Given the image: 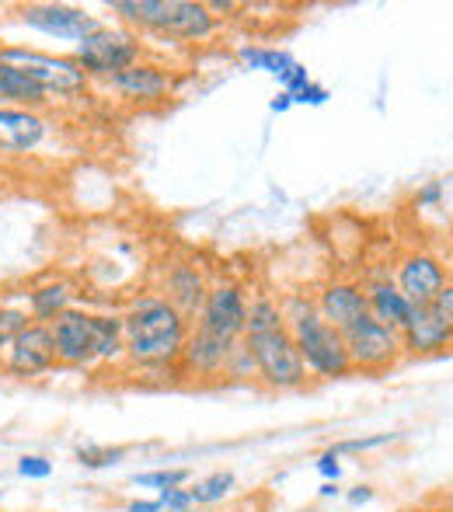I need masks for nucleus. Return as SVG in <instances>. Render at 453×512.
Segmentation results:
<instances>
[{
    "label": "nucleus",
    "instance_id": "f257e3e1",
    "mask_svg": "<svg viewBox=\"0 0 453 512\" xmlns=\"http://www.w3.org/2000/svg\"><path fill=\"white\" fill-rule=\"evenodd\" d=\"M126 328V366L140 373H154L161 380H182L178 359L189 342L192 321L168 304L161 293H136L122 307Z\"/></svg>",
    "mask_w": 453,
    "mask_h": 512
},
{
    "label": "nucleus",
    "instance_id": "4468645a",
    "mask_svg": "<svg viewBox=\"0 0 453 512\" xmlns=\"http://www.w3.org/2000/svg\"><path fill=\"white\" fill-rule=\"evenodd\" d=\"M394 286L401 290V297L412 307H429L436 304L440 290L447 286V265L433 255V251H405L394 262Z\"/></svg>",
    "mask_w": 453,
    "mask_h": 512
},
{
    "label": "nucleus",
    "instance_id": "f8f14e48",
    "mask_svg": "<svg viewBox=\"0 0 453 512\" xmlns=\"http://www.w3.org/2000/svg\"><path fill=\"white\" fill-rule=\"evenodd\" d=\"M244 321H248V290H244L237 279H213L206 300L196 314V328L220 335L227 342H241L244 338Z\"/></svg>",
    "mask_w": 453,
    "mask_h": 512
},
{
    "label": "nucleus",
    "instance_id": "37998d69",
    "mask_svg": "<svg viewBox=\"0 0 453 512\" xmlns=\"http://www.w3.org/2000/svg\"><path fill=\"white\" fill-rule=\"evenodd\" d=\"M227 512H244V509H227Z\"/></svg>",
    "mask_w": 453,
    "mask_h": 512
},
{
    "label": "nucleus",
    "instance_id": "f704fd0d",
    "mask_svg": "<svg viewBox=\"0 0 453 512\" xmlns=\"http://www.w3.org/2000/svg\"><path fill=\"white\" fill-rule=\"evenodd\" d=\"M433 307H436V314H440L443 321H447L450 328H453V279H447V286L440 290V297H436Z\"/></svg>",
    "mask_w": 453,
    "mask_h": 512
},
{
    "label": "nucleus",
    "instance_id": "2f4dec72",
    "mask_svg": "<svg viewBox=\"0 0 453 512\" xmlns=\"http://www.w3.org/2000/svg\"><path fill=\"white\" fill-rule=\"evenodd\" d=\"M328 98H332V91H328L325 84L311 81L307 88H300L297 95H293V105H325Z\"/></svg>",
    "mask_w": 453,
    "mask_h": 512
},
{
    "label": "nucleus",
    "instance_id": "473e14b6",
    "mask_svg": "<svg viewBox=\"0 0 453 512\" xmlns=\"http://www.w3.org/2000/svg\"><path fill=\"white\" fill-rule=\"evenodd\" d=\"M318 474L325 481H332V485H339V478H342V457L335 450H325L318 457Z\"/></svg>",
    "mask_w": 453,
    "mask_h": 512
},
{
    "label": "nucleus",
    "instance_id": "7ed1b4c3",
    "mask_svg": "<svg viewBox=\"0 0 453 512\" xmlns=\"http://www.w3.org/2000/svg\"><path fill=\"white\" fill-rule=\"evenodd\" d=\"M283 304L286 328H290L297 352L304 359L311 380H342L352 373L349 349H345V335L335 324H328L321 317V310L314 307V297L307 293H290L279 300Z\"/></svg>",
    "mask_w": 453,
    "mask_h": 512
},
{
    "label": "nucleus",
    "instance_id": "e433bc0d",
    "mask_svg": "<svg viewBox=\"0 0 453 512\" xmlns=\"http://www.w3.org/2000/svg\"><path fill=\"white\" fill-rule=\"evenodd\" d=\"M373 495H377V492H373L370 485H356L349 495H345V499H349V506H366V502H373Z\"/></svg>",
    "mask_w": 453,
    "mask_h": 512
},
{
    "label": "nucleus",
    "instance_id": "f03ea898",
    "mask_svg": "<svg viewBox=\"0 0 453 512\" xmlns=\"http://www.w3.org/2000/svg\"><path fill=\"white\" fill-rule=\"evenodd\" d=\"M105 11L115 25L136 35H154L178 46L210 42L220 32V18L203 0H109Z\"/></svg>",
    "mask_w": 453,
    "mask_h": 512
},
{
    "label": "nucleus",
    "instance_id": "39448f33",
    "mask_svg": "<svg viewBox=\"0 0 453 512\" xmlns=\"http://www.w3.org/2000/svg\"><path fill=\"white\" fill-rule=\"evenodd\" d=\"M244 345H248L251 359H255L258 384H262L265 391L297 394L311 384V373H307L304 359H300V352H297V342H293L286 324L251 331V335H244Z\"/></svg>",
    "mask_w": 453,
    "mask_h": 512
},
{
    "label": "nucleus",
    "instance_id": "a878e982",
    "mask_svg": "<svg viewBox=\"0 0 453 512\" xmlns=\"http://www.w3.org/2000/svg\"><path fill=\"white\" fill-rule=\"evenodd\" d=\"M189 481H192L189 467H161V471L136 474L133 485L136 488H157V492H168V488H185Z\"/></svg>",
    "mask_w": 453,
    "mask_h": 512
},
{
    "label": "nucleus",
    "instance_id": "dca6fc26",
    "mask_svg": "<svg viewBox=\"0 0 453 512\" xmlns=\"http://www.w3.org/2000/svg\"><path fill=\"white\" fill-rule=\"evenodd\" d=\"M314 307L321 310L328 324H335L339 331L352 328L356 321L370 317V304H366V290L359 279H349V276H332L318 286L314 293Z\"/></svg>",
    "mask_w": 453,
    "mask_h": 512
},
{
    "label": "nucleus",
    "instance_id": "cd10ccee",
    "mask_svg": "<svg viewBox=\"0 0 453 512\" xmlns=\"http://www.w3.org/2000/svg\"><path fill=\"white\" fill-rule=\"evenodd\" d=\"M28 324H32V314H28L25 304H11V300L0 304V335L4 338H14L18 331H25Z\"/></svg>",
    "mask_w": 453,
    "mask_h": 512
},
{
    "label": "nucleus",
    "instance_id": "c9c22d12",
    "mask_svg": "<svg viewBox=\"0 0 453 512\" xmlns=\"http://www.w3.org/2000/svg\"><path fill=\"white\" fill-rule=\"evenodd\" d=\"M440 199H443V182H429L426 189L415 196V203H419V206H436Z\"/></svg>",
    "mask_w": 453,
    "mask_h": 512
},
{
    "label": "nucleus",
    "instance_id": "a211bd4d",
    "mask_svg": "<svg viewBox=\"0 0 453 512\" xmlns=\"http://www.w3.org/2000/svg\"><path fill=\"white\" fill-rule=\"evenodd\" d=\"M206 290H210V279H206V272L199 269L196 262L168 265L161 276V286H157V293L175 310H182L189 321H196L199 307H203V300H206Z\"/></svg>",
    "mask_w": 453,
    "mask_h": 512
},
{
    "label": "nucleus",
    "instance_id": "5701e85b",
    "mask_svg": "<svg viewBox=\"0 0 453 512\" xmlns=\"http://www.w3.org/2000/svg\"><path fill=\"white\" fill-rule=\"evenodd\" d=\"M237 60L244 63V67L251 70H262V74H272L276 81H283L286 74H290L293 67H297V60H293L286 49H276V46H241L237 49Z\"/></svg>",
    "mask_w": 453,
    "mask_h": 512
},
{
    "label": "nucleus",
    "instance_id": "2eb2a0df",
    "mask_svg": "<svg viewBox=\"0 0 453 512\" xmlns=\"http://www.w3.org/2000/svg\"><path fill=\"white\" fill-rule=\"evenodd\" d=\"M237 342H227L220 335H210V331L196 328L192 324L189 342L182 349V359H178V373L182 380H196V384H210V380H224V366L230 359V349Z\"/></svg>",
    "mask_w": 453,
    "mask_h": 512
},
{
    "label": "nucleus",
    "instance_id": "c85d7f7f",
    "mask_svg": "<svg viewBox=\"0 0 453 512\" xmlns=\"http://www.w3.org/2000/svg\"><path fill=\"white\" fill-rule=\"evenodd\" d=\"M394 432H380V436H363V439H345V443H335L332 450L345 457V453H366V450H380V446L394 443Z\"/></svg>",
    "mask_w": 453,
    "mask_h": 512
},
{
    "label": "nucleus",
    "instance_id": "412c9836",
    "mask_svg": "<svg viewBox=\"0 0 453 512\" xmlns=\"http://www.w3.org/2000/svg\"><path fill=\"white\" fill-rule=\"evenodd\" d=\"M0 105H14V108H35V112H49L53 102L49 95L14 63L0 60Z\"/></svg>",
    "mask_w": 453,
    "mask_h": 512
},
{
    "label": "nucleus",
    "instance_id": "72a5a7b5",
    "mask_svg": "<svg viewBox=\"0 0 453 512\" xmlns=\"http://www.w3.org/2000/svg\"><path fill=\"white\" fill-rule=\"evenodd\" d=\"M279 84H283V91H286V95H297L300 88H307V84H311V74H307V67H304V63H297V67H293L290 74H286Z\"/></svg>",
    "mask_w": 453,
    "mask_h": 512
},
{
    "label": "nucleus",
    "instance_id": "b1692460",
    "mask_svg": "<svg viewBox=\"0 0 453 512\" xmlns=\"http://www.w3.org/2000/svg\"><path fill=\"white\" fill-rule=\"evenodd\" d=\"M237 488V474L234 471H213L206 478H199L196 485H189L192 506H217L227 495H234Z\"/></svg>",
    "mask_w": 453,
    "mask_h": 512
},
{
    "label": "nucleus",
    "instance_id": "393cba45",
    "mask_svg": "<svg viewBox=\"0 0 453 512\" xmlns=\"http://www.w3.org/2000/svg\"><path fill=\"white\" fill-rule=\"evenodd\" d=\"M224 380H227V384H258L255 359H251L244 338L234 345V349H230V359H227V366H224Z\"/></svg>",
    "mask_w": 453,
    "mask_h": 512
},
{
    "label": "nucleus",
    "instance_id": "7c9ffc66",
    "mask_svg": "<svg viewBox=\"0 0 453 512\" xmlns=\"http://www.w3.org/2000/svg\"><path fill=\"white\" fill-rule=\"evenodd\" d=\"M157 499H161L164 512H189L192 509L189 485H185V488H168V492H157Z\"/></svg>",
    "mask_w": 453,
    "mask_h": 512
},
{
    "label": "nucleus",
    "instance_id": "79ce46f5",
    "mask_svg": "<svg viewBox=\"0 0 453 512\" xmlns=\"http://www.w3.org/2000/svg\"><path fill=\"white\" fill-rule=\"evenodd\" d=\"M419 512H447L443 506H429V509H419Z\"/></svg>",
    "mask_w": 453,
    "mask_h": 512
},
{
    "label": "nucleus",
    "instance_id": "bb28decb",
    "mask_svg": "<svg viewBox=\"0 0 453 512\" xmlns=\"http://www.w3.org/2000/svg\"><path fill=\"white\" fill-rule=\"evenodd\" d=\"M126 460V450L122 446H77V464L88 467V471H109V467L122 464Z\"/></svg>",
    "mask_w": 453,
    "mask_h": 512
},
{
    "label": "nucleus",
    "instance_id": "f3484780",
    "mask_svg": "<svg viewBox=\"0 0 453 512\" xmlns=\"http://www.w3.org/2000/svg\"><path fill=\"white\" fill-rule=\"evenodd\" d=\"M401 335V349L412 359H426V356H440V352L453 349V328L436 314V307H412L405 317V324L398 328Z\"/></svg>",
    "mask_w": 453,
    "mask_h": 512
},
{
    "label": "nucleus",
    "instance_id": "a19ab883",
    "mask_svg": "<svg viewBox=\"0 0 453 512\" xmlns=\"http://www.w3.org/2000/svg\"><path fill=\"white\" fill-rule=\"evenodd\" d=\"M4 352H7V338L0 335V363H4Z\"/></svg>",
    "mask_w": 453,
    "mask_h": 512
},
{
    "label": "nucleus",
    "instance_id": "4be33fe9",
    "mask_svg": "<svg viewBox=\"0 0 453 512\" xmlns=\"http://www.w3.org/2000/svg\"><path fill=\"white\" fill-rule=\"evenodd\" d=\"M98 331V366H122L126 363V328H122V310H95Z\"/></svg>",
    "mask_w": 453,
    "mask_h": 512
},
{
    "label": "nucleus",
    "instance_id": "58836bf2",
    "mask_svg": "<svg viewBox=\"0 0 453 512\" xmlns=\"http://www.w3.org/2000/svg\"><path fill=\"white\" fill-rule=\"evenodd\" d=\"M290 108H293V95H286V91H279V95L272 98V112L283 115V112H290Z\"/></svg>",
    "mask_w": 453,
    "mask_h": 512
},
{
    "label": "nucleus",
    "instance_id": "ea45409f",
    "mask_svg": "<svg viewBox=\"0 0 453 512\" xmlns=\"http://www.w3.org/2000/svg\"><path fill=\"white\" fill-rule=\"evenodd\" d=\"M342 488L339 485H332V481H325V485H321V499H332V495H339Z\"/></svg>",
    "mask_w": 453,
    "mask_h": 512
},
{
    "label": "nucleus",
    "instance_id": "9b49d317",
    "mask_svg": "<svg viewBox=\"0 0 453 512\" xmlns=\"http://www.w3.org/2000/svg\"><path fill=\"white\" fill-rule=\"evenodd\" d=\"M53 140H56V119L49 112L0 105V157L4 161L35 157Z\"/></svg>",
    "mask_w": 453,
    "mask_h": 512
},
{
    "label": "nucleus",
    "instance_id": "423d86ee",
    "mask_svg": "<svg viewBox=\"0 0 453 512\" xmlns=\"http://www.w3.org/2000/svg\"><path fill=\"white\" fill-rule=\"evenodd\" d=\"M77 60V67L88 74V81H109L119 70L133 67V63L147 60V42L143 35L129 32L122 25H98L88 39H81L70 53Z\"/></svg>",
    "mask_w": 453,
    "mask_h": 512
},
{
    "label": "nucleus",
    "instance_id": "6e6552de",
    "mask_svg": "<svg viewBox=\"0 0 453 512\" xmlns=\"http://www.w3.org/2000/svg\"><path fill=\"white\" fill-rule=\"evenodd\" d=\"M345 335V349H349V363L352 373H366V377H377V373H387L405 359V349H401V335L387 324L373 321V317H363L352 328L342 331Z\"/></svg>",
    "mask_w": 453,
    "mask_h": 512
},
{
    "label": "nucleus",
    "instance_id": "1a4fd4ad",
    "mask_svg": "<svg viewBox=\"0 0 453 512\" xmlns=\"http://www.w3.org/2000/svg\"><path fill=\"white\" fill-rule=\"evenodd\" d=\"M53 345H56V366L60 370H98V331H95V310L91 307H70L53 324Z\"/></svg>",
    "mask_w": 453,
    "mask_h": 512
},
{
    "label": "nucleus",
    "instance_id": "ddd939ff",
    "mask_svg": "<svg viewBox=\"0 0 453 512\" xmlns=\"http://www.w3.org/2000/svg\"><path fill=\"white\" fill-rule=\"evenodd\" d=\"M56 366V345L49 324H28L25 331H18L14 338H7V352L0 373L11 380H42L49 377Z\"/></svg>",
    "mask_w": 453,
    "mask_h": 512
},
{
    "label": "nucleus",
    "instance_id": "aec40b11",
    "mask_svg": "<svg viewBox=\"0 0 453 512\" xmlns=\"http://www.w3.org/2000/svg\"><path fill=\"white\" fill-rule=\"evenodd\" d=\"M363 290H366V304H370V317H373V321L387 324V328H394V331L405 324V317H408V310H412V304L401 297V290L394 286L391 276H370L363 283Z\"/></svg>",
    "mask_w": 453,
    "mask_h": 512
},
{
    "label": "nucleus",
    "instance_id": "20e7f679",
    "mask_svg": "<svg viewBox=\"0 0 453 512\" xmlns=\"http://www.w3.org/2000/svg\"><path fill=\"white\" fill-rule=\"evenodd\" d=\"M0 60L14 63L18 70H25L35 84L49 95L53 105H70L88 98L91 81L74 56L46 53V49L25 46V42H0Z\"/></svg>",
    "mask_w": 453,
    "mask_h": 512
},
{
    "label": "nucleus",
    "instance_id": "6ab92c4d",
    "mask_svg": "<svg viewBox=\"0 0 453 512\" xmlns=\"http://www.w3.org/2000/svg\"><path fill=\"white\" fill-rule=\"evenodd\" d=\"M25 307L35 324H53L60 314H67L70 307H77V286L63 276L35 279L25 293Z\"/></svg>",
    "mask_w": 453,
    "mask_h": 512
},
{
    "label": "nucleus",
    "instance_id": "0eeeda50",
    "mask_svg": "<svg viewBox=\"0 0 453 512\" xmlns=\"http://www.w3.org/2000/svg\"><path fill=\"white\" fill-rule=\"evenodd\" d=\"M7 21L42 35V39L74 42V46L102 25L98 14H91L88 7H77V4H18L11 7Z\"/></svg>",
    "mask_w": 453,
    "mask_h": 512
},
{
    "label": "nucleus",
    "instance_id": "c756f323",
    "mask_svg": "<svg viewBox=\"0 0 453 512\" xmlns=\"http://www.w3.org/2000/svg\"><path fill=\"white\" fill-rule=\"evenodd\" d=\"M18 474L28 481H46L53 474V460L42 453H25V457H18Z\"/></svg>",
    "mask_w": 453,
    "mask_h": 512
},
{
    "label": "nucleus",
    "instance_id": "4c0bfd02",
    "mask_svg": "<svg viewBox=\"0 0 453 512\" xmlns=\"http://www.w3.org/2000/svg\"><path fill=\"white\" fill-rule=\"evenodd\" d=\"M126 512H164V506H161V499L154 495V499H133L126 506Z\"/></svg>",
    "mask_w": 453,
    "mask_h": 512
},
{
    "label": "nucleus",
    "instance_id": "9d476101",
    "mask_svg": "<svg viewBox=\"0 0 453 512\" xmlns=\"http://www.w3.org/2000/svg\"><path fill=\"white\" fill-rule=\"evenodd\" d=\"M102 88L126 105L150 108V105H164L168 98H175L178 77H175V70L164 67L161 60H140V63H133V67L119 70L109 81H102Z\"/></svg>",
    "mask_w": 453,
    "mask_h": 512
}]
</instances>
